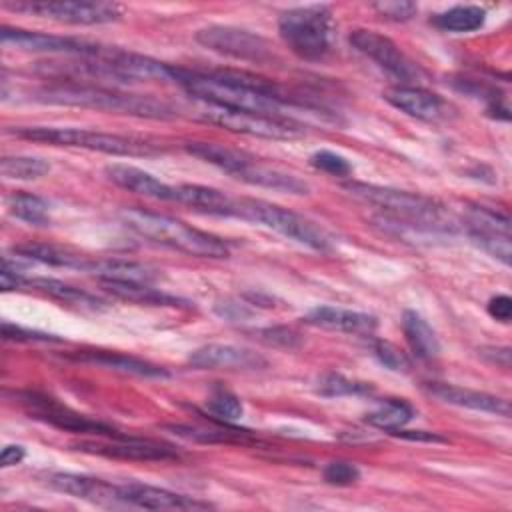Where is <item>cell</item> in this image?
Returning a JSON list of instances; mask_svg holds the SVG:
<instances>
[{"label":"cell","mask_w":512,"mask_h":512,"mask_svg":"<svg viewBox=\"0 0 512 512\" xmlns=\"http://www.w3.org/2000/svg\"><path fill=\"white\" fill-rule=\"evenodd\" d=\"M176 84L206 106L226 110L290 118L284 110L294 106V102L286 98L274 82L242 70L198 72L176 68Z\"/></svg>","instance_id":"cell-1"},{"label":"cell","mask_w":512,"mask_h":512,"mask_svg":"<svg viewBox=\"0 0 512 512\" xmlns=\"http://www.w3.org/2000/svg\"><path fill=\"white\" fill-rule=\"evenodd\" d=\"M344 190L354 198L380 208L384 214L382 224L392 226L394 230L406 228L416 234L452 230V222L444 206L428 196L366 182H348L344 184Z\"/></svg>","instance_id":"cell-2"},{"label":"cell","mask_w":512,"mask_h":512,"mask_svg":"<svg viewBox=\"0 0 512 512\" xmlns=\"http://www.w3.org/2000/svg\"><path fill=\"white\" fill-rule=\"evenodd\" d=\"M44 104L58 106H78V108H94L142 118H172L176 112L170 104L156 100L152 96L118 92L104 86L92 84H54L42 86L32 96Z\"/></svg>","instance_id":"cell-3"},{"label":"cell","mask_w":512,"mask_h":512,"mask_svg":"<svg viewBox=\"0 0 512 512\" xmlns=\"http://www.w3.org/2000/svg\"><path fill=\"white\" fill-rule=\"evenodd\" d=\"M120 218L138 236L154 244L184 252L188 256H198V258L228 256V246L218 236L192 228L190 224L178 218H172L168 214H158L142 208H126L122 210Z\"/></svg>","instance_id":"cell-4"},{"label":"cell","mask_w":512,"mask_h":512,"mask_svg":"<svg viewBox=\"0 0 512 512\" xmlns=\"http://www.w3.org/2000/svg\"><path fill=\"white\" fill-rule=\"evenodd\" d=\"M284 44L302 60H324L332 48V12L324 4L290 8L278 18Z\"/></svg>","instance_id":"cell-5"},{"label":"cell","mask_w":512,"mask_h":512,"mask_svg":"<svg viewBox=\"0 0 512 512\" xmlns=\"http://www.w3.org/2000/svg\"><path fill=\"white\" fill-rule=\"evenodd\" d=\"M232 218L248 220L260 226H266L298 244H304L318 252H328L334 246L332 236L318 226L316 222L288 210L282 206H276L266 200H254V198H234V214Z\"/></svg>","instance_id":"cell-6"},{"label":"cell","mask_w":512,"mask_h":512,"mask_svg":"<svg viewBox=\"0 0 512 512\" xmlns=\"http://www.w3.org/2000/svg\"><path fill=\"white\" fill-rule=\"evenodd\" d=\"M14 134L26 140L44 142L52 146H70V148H86L112 156H154L162 152V148L120 134L84 130V128H62V126H24L16 128Z\"/></svg>","instance_id":"cell-7"},{"label":"cell","mask_w":512,"mask_h":512,"mask_svg":"<svg viewBox=\"0 0 512 512\" xmlns=\"http://www.w3.org/2000/svg\"><path fill=\"white\" fill-rule=\"evenodd\" d=\"M6 10L24 12L38 18H48L64 24L76 26H96L116 22L122 16V6L114 2H80V0H64V2H2Z\"/></svg>","instance_id":"cell-8"},{"label":"cell","mask_w":512,"mask_h":512,"mask_svg":"<svg viewBox=\"0 0 512 512\" xmlns=\"http://www.w3.org/2000/svg\"><path fill=\"white\" fill-rule=\"evenodd\" d=\"M202 120L232 132L268 138V140H292L304 134V126L294 118L244 112V110H226L216 106H206V110L202 112Z\"/></svg>","instance_id":"cell-9"},{"label":"cell","mask_w":512,"mask_h":512,"mask_svg":"<svg viewBox=\"0 0 512 512\" xmlns=\"http://www.w3.org/2000/svg\"><path fill=\"white\" fill-rule=\"evenodd\" d=\"M350 44L360 54L376 62L382 70H386L392 78H396L400 86H418L422 70L388 36L358 28L350 34Z\"/></svg>","instance_id":"cell-10"},{"label":"cell","mask_w":512,"mask_h":512,"mask_svg":"<svg viewBox=\"0 0 512 512\" xmlns=\"http://www.w3.org/2000/svg\"><path fill=\"white\" fill-rule=\"evenodd\" d=\"M196 42L204 48L248 62H264L272 58L268 42L248 30L234 26H208L196 32Z\"/></svg>","instance_id":"cell-11"},{"label":"cell","mask_w":512,"mask_h":512,"mask_svg":"<svg viewBox=\"0 0 512 512\" xmlns=\"http://www.w3.org/2000/svg\"><path fill=\"white\" fill-rule=\"evenodd\" d=\"M22 402L28 406V412L34 418H38L46 424H52L60 430H68V432H76V434H94V436H102V438L122 436L112 426H108L100 420H92L84 414H78L48 396L22 394Z\"/></svg>","instance_id":"cell-12"},{"label":"cell","mask_w":512,"mask_h":512,"mask_svg":"<svg viewBox=\"0 0 512 512\" xmlns=\"http://www.w3.org/2000/svg\"><path fill=\"white\" fill-rule=\"evenodd\" d=\"M76 450L88 454H100L106 458H120V460H142V462H162L178 458V452L170 444L154 442L148 438L136 436H114L110 440H82L74 444Z\"/></svg>","instance_id":"cell-13"},{"label":"cell","mask_w":512,"mask_h":512,"mask_svg":"<svg viewBox=\"0 0 512 512\" xmlns=\"http://www.w3.org/2000/svg\"><path fill=\"white\" fill-rule=\"evenodd\" d=\"M0 40H2V44H12V46H16L20 50H28V52L74 54L80 58H94L102 52V46L86 42V40L54 36V34H44V32H30V30L10 28V26L0 28Z\"/></svg>","instance_id":"cell-14"},{"label":"cell","mask_w":512,"mask_h":512,"mask_svg":"<svg viewBox=\"0 0 512 512\" xmlns=\"http://www.w3.org/2000/svg\"><path fill=\"white\" fill-rule=\"evenodd\" d=\"M118 500L120 504H130L146 510H206L208 502H200L186 494L170 492L166 488L148 486L140 482L118 484Z\"/></svg>","instance_id":"cell-15"},{"label":"cell","mask_w":512,"mask_h":512,"mask_svg":"<svg viewBox=\"0 0 512 512\" xmlns=\"http://www.w3.org/2000/svg\"><path fill=\"white\" fill-rule=\"evenodd\" d=\"M188 362L198 370H260L266 360L248 348L234 344H206L196 348Z\"/></svg>","instance_id":"cell-16"},{"label":"cell","mask_w":512,"mask_h":512,"mask_svg":"<svg viewBox=\"0 0 512 512\" xmlns=\"http://www.w3.org/2000/svg\"><path fill=\"white\" fill-rule=\"evenodd\" d=\"M428 392L446 404H454V406L476 410V412H488V414H496V416H504V418L510 416V402L504 398H498L494 394H488V392L462 388V386L446 384V382H430Z\"/></svg>","instance_id":"cell-17"},{"label":"cell","mask_w":512,"mask_h":512,"mask_svg":"<svg viewBox=\"0 0 512 512\" xmlns=\"http://www.w3.org/2000/svg\"><path fill=\"white\" fill-rule=\"evenodd\" d=\"M388 104L398 108L400 112L418 118V120H438L444 116V102L438 94L424 90L422 86H394L384 92Z\"/></svg>","instance_id":"cell-18"},{"label":"cell","mask_w":512,"mask_h":512,"mask_svg":"<svg viewBox=\"0 0 512 512\" xmlns=\"http://www.w3.org/2000/svg\"><path fill=\"white\" fill-rule=\"evenodd\" d=\"M306 322L324 330L354 334V336H372L378 322L372 314L356 312L348 308L318 306L306 314Z\"/></svg>","instance_id":"cell-19"},{"label":"cell","mask_w":512,"mask_h":512,"mask_svg":"<svg viewBox=\"0 0 512 512\" xmlns=\"http://www.w3.org/2000/svg\"><path fill=\"white\" fill-rule=\"evenodd\" d=\"M48 484L58 492L70 494L80 500H88L94 504H120L118 500V484L106 482L102 478H92L84 474L58 472L48 478Z\"/></svg>","instance_id":"cell-20"},{"label":"cell","mask_w":512,"mask_h":512,"mask_svg":"<svg viewBox=\"0 0 512 512\" xmlns=\"http://www.w3.org/2000/svg\"><path fill=\"white\" fill-rule=\"evenodd\" d=\"M106 176L116 186L154 200H174V186L158 180L156 176L128 164L106 166Z\"/></svg>","instance_id":"cell-21"},{"label":"cell","mask_w":512,"mask_h":512,"mask_svg":"<svg viewBox=\"0 0 512 512\" xmlns=\"http://www.w3.org/2000/svg\"><path fill=\"white\" fill-rule=\"evenodd\" d=\"M68 358L78 360V362H90L96 366H104L122 374H132L140 378H164L168 372L162 366H156L152 362L120 354V352H110V350H80L74 354H68Z\"/></svg>","instance_id":"cell-22"},{"label":"cell","mask_w":512,"mask_h":512,"mask_svg":"<svg viewBox=\"0 0 512 512\" xmlns=\"http://www.w3.org/2000/svg\"><path fill=\"white\" fill-rule=\"evenodd\" d=\"M236 180H242V182L252 184V186H260V188H268V190H274V192L296 194V196H304L310 190V186L302 178H298V176H294L290 172H284V170L260 164L256 158H252L240 170Z\"/></svg>","instance_id":"cell-23"},{"label":"cell","mask_w":512,"mask_h":512,"mask_svg":"<svg viewBox=\"0 0 512 512\" xmlns=\"http://www.w3.org/2000/svg\"><path fill=\"white\" fill-rule=\"evenodd\" d=\"M174 200L180 204L190 206L196 212L210 214V216H230L234 214V198L228 194L200 186V184H180L174 186Z\"/></svg>","instance_id":"cell-24"},{"label":"cell","mask_w":512,"mask_h":512,"mask_svg":"<svg viewBox=\"0 0 512 512\" xmlns=\"http://www.w3.org/2000/svg\"><path fill=\"white\" fill-rule=\"evenodd\" d=\"M86 272L98 276L100 280H118V282H144L150 284L158 274L152 266L122 260V258H90Z\"/></svg>","instance_id":"cell-25"},{"label":"cell","mask_w":512,"mask_h":512,"mask_svg":"<svg viewBox=\"0 0 512 512\" xmlns=\"http://www.w3.org/2000/svg\"><path fill=\"white\" fill-rule=\"evenodd\" d=\"M186 150L192 156H196V158H200V160H204V162H208V164L228 172L234 178L254 158V156H250L244 150H236V148H230V146H224V144H216V142H190V144H186Z\"/></svg>","instance_id":"cell-26"},{"label":"cell","mask_w":512,"mask_h":512,"mask_svg":"<svg viewBox=\"0 0 512 512\" xmlns=\"http://www.w3.org/2000/svg\"><path fill=\"white\" fill-rule=\"evenodd\" d=\"M14 254H18L20 258L26 260H36L42 264H50V266H62V268H76V270H84L90 262L88 256L76 254L72 250L54 246V244H46V242H24L12 248Z\"/></svg>","instance_id":"cell-27"},{"label":"cell","mask_w":512,"mask_h":512,"mask_svg":"<svg viewBox=\"0 0 512 512\" xmlns=\"http://www.w3.org/2000/svg\"><path fill=\"white\" fill-rule=\"evenodd\" d=\"M100 282L104 290L128 302L148 304V306H186L188 304L182 298L156 290L144 282H118V280H100Z\"/></svg>","instance_id":"cell-28"},{"label":"cell","mask_w":512,"mask_h":512,"mask_svg":"<svg viewBox=\"0 0 512 512\" xmlns=\"http://www.w3.org/2000/svg\"><path fill=\"white\" fill-rule=\"evenodd\" d=\"M402 330L414 356L420 360H432L440 354V340L432 326L414 310L402 314Z\"/></svg>","instance_id":"cell-29"},{"label":"cell","mask_w":512,"mask_h":512,"mask_svg":"<svg viewBox=\"0 0 512 512\" xmlns=\"http://www.w3.org/2000/svg\"><path fill=\"white\" fill-rule=\"evenodd\" d=\"M24 286H32L60 302H66V304H72V306H78V308H88V310H100L102 308V300H98L96 296L80 290V288H74L70 284H64L60 280H54V278H32L24 282Z\"/></svg>","instance_id":"cell-30"},{"label":"cell","mask_w":512,"mask_h":512,"mask_svg":"<svg viewBox=\"0 0 512 512\" xmlns=\"http://www.w3.org/2000/svg\"><path fill=\"white\" fill-rule=\"evenodd\" d=\"M484 20H486L484 8L474 4H460V6L448 8L446 12L436 14L432 18V24L448 32H474L484 24Z\"/></svg>","instance_id":"cell-31"},{"label":"cell","mask_w":512,"mask_h":512,"mask_svg":"<svg viewBox=\"0 0 512 512\" xmlns=\"http://www.w3.org/2000/svg\"><path fill=\"white\" fill-rule=\"evenodd\" d=\"M414 408L406 402V400H398V398H390L384 400L374 412L366 414V422L378 430L384 432H396L400 428H404L412 418H414Z\"/></svg>","instance_id":"cell-32"},{"label":"cell","mask_w":512,"mask_h":512,"mask_svg":"<svg viewBox=\"0 0 512 512\" xmlns=\"http://www.w3.org/2000/svg\"><path fill=\"white\" fill-rule=\"evenodd\" d=\"M8 208L18 220H24L28 224L44 226L48 222V204L36 194L16 192L8 198Z\"/></svg>","instance_id":"cell-33"},{"label":"cell","mask_w":512,"mask_h":512,"mask_svg":"<svg viewBox=\"0 0 512 512\" xmlns=\"http://www.w3.org/2000/svg\"><path fill=\"white\" fill-rule=\"evenodd\" d=\"M206 412H210L222 424H232L242 418L244 406L234 392L226 388H214L210 398L206 400Z\"/></svg>","instance_id":"cell-34"},{"label":"cell","mask_w":512,"mask_h":512,"mask_svg":"<svg viewBox=\"0 0 512 512\" xmlns=\"http://www.w3.org/2000/svg\"><path fill=\"white\" fill-rule=\"evenodd\" d=\"M2 174L14 180H34L50 170V164L36 156H4L0 162Z\"/></svg>","instance_id":"cell-35"},{"label":"cell","mask_w":512,"mask_h":512,"mask_svg":"<svg viewBox=\"0 0 512 512\" xmlns=\"http://www.w3.org/2000/svg\"><path fill=\"white\" fill-rule=\"evenodd\" d=\"M372 388L366 382H358V380H350L342 374L336 372H328L324 376L318 378V386L316 392L328 398H338V396H358V394H368Z\"/></svg>","instance_id":"cell-36"},{"label":"cell","mask_w":512,"mask_h":512,"mask_svg":"<svg viewBox=\"0 0 512 512\" xmlns=\"http://www.w3.org/2000/svg\"><path fill=\"white\" fill-rule=\"evenodd\" d=\"M470 240L480 246L484 252H488L492 258L500 260L502 264L510 266L512 262V238L510 234H498V232H472L468 234Z\"/></svg>","instance_id":"cell-37"},{"label":"cell","mask_w":512,"mask_h":512,"mask_svg":"<svg viewBox=\"0 0 512 512\" xmlns=\"http://www.w3.org/2000/svg\"><path fill=\"white\" fill-rule=\"evenodd\" d=\"M374 354L380 360V364H384L388 370L394 372H406L410 368V358L392 342L386 340H376L374 342Z\"/></svg>","instance_id":"cell-38"},{"label":"cell","mask_w":512,"mask_h":512,"mask_svg":"<svg viewBox=\"0 0 512 512\" xmlns=\"http://www.w3.org/2000/svg\"><path fill=\"white\" fill-rule=\"evenodd\" d=\"M310 164L316 168V170H322L326 174H332V176H348L352 166L350 162L336 154V152H330V150H318L310 156Z\"/></svg>","instance_id":"cell-39"},{"label":"cell","mask_w":512,"mask_h":512,"mask_svg":"<svg viewBox=\"0 0 512 512\" xmlns=\"http://www.w3.org/2000/svg\"><path fill=\"white\" fill-rule=\"evenodd\" d=\"M322 476L332 486H350L360 478V470L352 462L336 460V462H330L324 466Z\"/></svg>","instance_id":"cell-40"},{"label":"cell","mask_w":512,"mask_h":512,"mask_svg":"<svg viewBox=\"0 0 512 512\" xmlns=\"http://www.w3.org/2000/svg\"><path fill=\"white\" fill-rule=\"evenodd\" d=\"M372 8L388 18V20H396V22H404V20H410L416 12H418V6L414 2H408V0H384V2H374Z\"/></svg>","instance_id":"cell-41"},{"label":"cell","mask_w":512,"mask_h":512,"mask_svg":"<svg viewBox=\"0 0 512 512\" xmlns=\"http://www.w3.org/2000/svg\"><path fill=\"white\" fill-rule=\"evenodd\" d=\"M2 336L6 340H18V342H60V338H56L52 334L26 330L22 326H14V324H8V322L2 324Z\"/></svg>","instance_id":"cell-42"},{"label":"cell","mask_w":512,"mask_h":512,"mask_svg":"<svg viewBox=\"0 0 512 512\" xmlns=\"http://www.w3.org/2000/svg\"><path fill=\"white\" fill-rule=\"evenodd\" d=\"M258 334L266 344H272V346H288L290 348L298 342V334L288 328H264Z\"/></svg>","instance_id":"cell-43"},{"label":"cell","mask_w":512,"mask_h":512,"mask_svg":"<svg viewBox=\"0 0 512 512\" xmlns=\"http://www.w3.org/2000/svg\"><path fill=\"white\" fill-rule=\"evenodd\" d=\"M488 314L498 322H510L512 318V298L508 294H498L488 300Z\"/></svg>","instance_id":"cell-44"},{"label":"cell","mask_w":512,"mask_h":512,"mask_svg":"<svg viewBox=\"0 0 512 512\" xmlns=\"http://www.w3.org/2000/svg\"><path fill=\"white\" fill-rule=\"evenodd\" d=\"M394 436H400V438H406V440H416V442H442L444 438L436 432H426V430H396L392 432Z\"/></svg>","instance_id":"cell-45"},{"label":"cell","mask_w":512,"mask_h":512,"mask_svg":"<svg viewBox=\"0 0 512 512\" xmlns=\"http://www.w3.org/2000/svg\"><path fill=\"white\" fill-rule=\"evenodd\" d=\"M26 456V452H24V448L20 446V444H8V446H4L2 448V454H0V464L4 466V468H8V466H16V464H20L22 462V458Z\"/></svg>","instance_id":"cell-46"},{"label":"cell","mask_w":512,"mask_h":512,"mask_svg":"<svg viewBox=\"0 0 512 512\" xmlns=\"http://www.w3.org/2000/svg\"><path fill=\"white\" fill-rule=\"evenodd\" d=\"M482 356H490V362L492 364H498L502 368H508L510 366V348H484L482 350Z\"/></svg>","instance_id":"cell-47"}]
</instances>
